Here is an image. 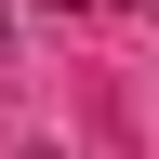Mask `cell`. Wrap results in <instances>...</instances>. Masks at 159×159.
<instances>
[{
	"label": "cell",
	"mask_w": 159,
	"mask_h": 159,
	"mask_svg": "<svg viewBox=\"0 0 159 159\" xmlns=\"http://www.w3.org/2000/svg\"><path fill=\"white\" fill-rule=\"evenodd\" d=\"M0 66H13V27H0Z\"/></svg>",
	"instance_id": "1"
},
{
	"label": "cell",
	"mask_w": 159,
	"mask_h": 159,
	"mask_svg": "<svg viewBox=\"0 0 159 159\" xmlns=\"http://www.w3.org/2000/svg\"><path fill=\"white\" fill-rule=\"evenodd\" d=\"M66 13H80V0H66Z\"/></svg>",
	"instance_id": "2"
}]
</instances>
